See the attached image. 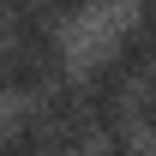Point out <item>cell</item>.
<instances>
[{
	"mask_svg": "<svg viewBox=\"0 0 156 156\" xmlns=\"http://www.w3.org/2000/svg\"><path fill=\"white\" fill-rule=\"evenodd\" d=\"M0 48H6V0H0Z\"/></svg>",
	"mask_w": 156,
	"mask_h": 156,
	"instance_id": "cell-1",
	"label": "cell"
}]
</instances>
